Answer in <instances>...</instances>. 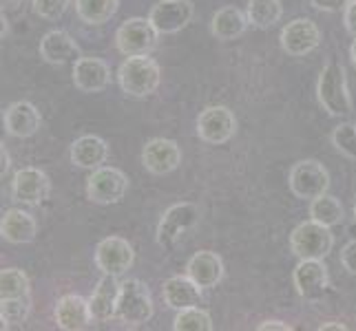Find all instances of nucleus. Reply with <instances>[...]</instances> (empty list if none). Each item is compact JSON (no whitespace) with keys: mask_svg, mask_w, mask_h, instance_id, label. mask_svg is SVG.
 I'll use <instances>...</instances> for the list:
<instances>
[{"mask_svg":"<svg viewBox=\"0 0 356 331\" xmlns=\"http://www.w3.org/2000/svg\"><path fill=\"white\" fill-rule=\"evenodd\" d=\"M354 219H356V199H354Z\"/></svg>","mask_w":356,"mask_h":331,"instance_id":"43","label":"nucleus"},{"mask_svg":"<svg viewBox=\"0 0 356 331\" xmlns=\"http://www.w3.org/2000/svg\"><path fill=\"white\" fill-rule=\"evenodd\" d=\"M281 49L292 58H303L321 44V29L310 18H297L281 29Z\"/></svg>","mask_w":356,"mask_h":331,"instance_id":"10","label":"nucleus"},{"mask_svg":"<svg viewBox=\"0 0 356 331\" xmlns=\"http://www.w3.org/2000/svg\"><path fill=\"white\" fill-rule=\"evenodd\" d=\"M237 133V119L228 106H208L197 117L200 139L213 146H222L230 142Z\"/></svg>","mask_w":356,"mask_h":331,"instance_id":"9","label":"nucleus"},{"mask_svg":"<svg viewBox=\"0 0 356 331\" xmlns=\"http://www.w3.org/2000/svg\"><path fill=\"white\" fill-rule=\"evenodd\" d=\"M129 192V177L120 168L100 166L95 168L87 179V197L97 205L120 203Z\"/></svg>","mask_w":356,"mask_h":331,"instance_id":"6","label":"nucleus"},{"mask_svg":"<svg viewBox=\"0 0 356 331\" xmlns=\"http://www.w3.org/2000/svg\"><path fill=\"white\" fill-rule=\"evenodd\" d=\"M292 280L297 294L305 300H318L330 287L327 267L321 259H301L299 265L294 267Z\"/></svg>","mask_w":356,"mask_h":331,"instance_id":"12","label":"nucleus"},{"mask_svg":"<svg viewBox=\"0 0 356 331\" xmlns=\"http://www.w3.org/2000/svg\"><path fill=\"white\" fill-rule=\"evenodd\" d=\"M71 0H33V14L42 20H58L65 16Z\"/></svg>","mask_w":356,"mask_h":331,"instance_id":"33","label":"nucleus"},{"mask_svg":"<svg viewBox=\"0 0 356 331\" xmlns=\"http://www.w3.org/2000/svg\"><path fill=\"white\" fill-rule=\"evenodd\" d=\"M159 31L146 18H129L115 31V44L122 56H149L157 46Z\"/></svg>","mask_w":356,"mask_h":331,"instance_id":"8","label":"nucleus"},{"mask_svg":"<svg viewBox=\"0 0 356 331\" xmlns=\"http://www.w3.org/2000/svg\"><path fill=\"white\" fill-rule=\"evenodd\" d=\"M245 27H248V16L232 5L219 9L213 16V22H211L213 35L217 40H224V42L239 38V35L245 31Z\"/></svg>","mask_w":356,"mask_h":331,"instance_id":"25","label":"nucleus"},{"mask_svg":"<svg viewBox=\"0 0 356 331\" xmlns=\"http://www.w3.org/2000/svg\"><path fill=\"white\" fill-rule=\"evenodd\" d=\"M106 159H108V146L97 135H82V137H78L71 144V162L80 168L95 170L102 164H106Z\"/></svg>","mask_w":356,"mask_h":331,"instance_id":"24","label":"nucleus"},{"mask_svg":"<svg viewBox=\"0 0 356 331\" xmlns=\"http://www.w3.org/2000/svg\"><path fill=\"white\" fill-rule=\"evenodd\" d=\"M173 329L175 331H211L213 329L211 314L200 307L179 309L173 321Z\"/></svg>","mask_w":356,"mask_h":331,"instance_id":"31","label":"nucleus"},{"mask_svg":"<svg viewBox=\"0 0 356 331\" xmlns=\"http://www.w3.org/2000/svg\"><path fill=\"white\" fill-rule=\"evenodd\" d=\"M155 314L151 291L142 280L129 278L120 287V298H118V309L115 318L122 321L127 327H142L149 323Z\"/></svg>","mask_w":356,"mask_h":331,"instance_id":"3","label":"nucleus"},{"mask_svg":"<svg viewBox=\"0 0 356 331\" xmlns=\"http://www.w3.org/2000/svg\"><path fill=\"white\" fill-rule=\"evenodd\" d=\"M49 190H51V181L42 173L40 168H20L14 175L11 181V194H14V201L27 203V205H38L49 197Z\"/></svg>","mask_w":356,"mask_h":331,"instance_id":"14","label":"nucleus"},{"mask_svg":"<svg viewBox=\"0 0 356 331\" xmlns=\"http://www.w3.org/2000/svg\"><path fill=\"white\" fill-rule=\"evenodd\" d=\"M162 296L168 307L177 312L188 307H200L204 300L202 287L188 276H170L168 280H164Z\"/></svg>","mask_w":356,"mask_h":331,"instance_id":"19","label":"nucleus"},{"mask_svg":"<svg viewBox=\"0 0 356 331\" xmlns=\"http://www.w3.org/2000/svg\"><path fill=\"white\" fill-rule=\"evenodd\" d=\"M288 186L294 197L312 201L327 192L330 173L321 162H316V159H303V162H297L292 166Z\"/></svg>","mask_w":356,"mask_h":331,"instance_id":"5","label":"nucleus"},{"mask_svg":"<svg viewBox=\"0 0 356 331\" xmlns=\"http://www.w3.org/2000/svg\"><path fill=\"white\" fill-rule=\"evenodd\" d=\"M245 16H248L252 27L268 29L284 16V5H281V0H248Z\"/></svg>","mask_w":356,"mask_h":331,"instance_id":"26","label":"nucleus"},{"mask_svg":"<svg viewBox=\"0 0 356 331\" xmlns=\"http://www.w3.org/2000/svg\"><path fill=\"white\" fill-rule=\"evenodd\" d=\"M341 265L348 274L356 276V241H350L346 248L341 250Z\"/></svg>","mask_w":356,"mask_h":331,"instance_id":"34","label":"nucleus"},{"mask_svg":"<svg viewBox=\"0 0 356 331\" xmlns=\"http://www.w3.org/2000/svg\"><path fill=\"white\" fill-rule=\"evenodd\" d=\"M142 164L153 175H168L181 164V148L173 139L155 137L146 142L142 151Z\"/></svg>","mask_w":356,"mask_h":331,"instance_id":"15","label":"nucleus"},{"mask_svg":"<svg viewBox=\"0 0 356 331\" xmlns=\"http://www.w3.org/2000/svg\"><path fill=\"white\" fill-rule=\"evenodd\" d=\"M310 3L318 11H341L350 5V0H310Z\"/></svg>","mask_w":356,"mask_h":331,"instance_id":"35","label":"nucleus"},{"mask_svg":"<svg viewBox=\"0 0 356 331\" xmlns=\"http://www.w3.org/2000/svg\"><path fill=\"white\" fill-rule=\"evenodd\" d=\"M257 329H259V331H290L292 327L286 325V323H281V321H266V323H261Z\"/></svg>","mask_w":356,"mask_h":331,"instance_id":"37","label":"nucleus"},{"mask_svg":"<svg viewBox=\"0 0 356 331\" xmlns=\"http://www.w3.org/2000/svg\"><path fill=\"white\" fill-rule=\"evenodd\" d=\"M31 312V298H0V318H3V329L7 327H20L29 318Z\"/></svg>","mask_w":356,"mask_h":331,"instance_id":"30","label":"nucleus"},{"mask_svg":"<svg viewBox=\"0 0 356 331\" xmlns=\"http://www.w3.org/2000/svg\"><path fill=\"white\" fill-rule=\"evenodd\" d=\"M111 82V69L100 58L80 56L73 62V84L82 93H100Z\"/></svg>","mask_w":356,"mask_h":331,"instance_id":"16","label":"nucleus"},{"mask_svg":"<svg viewBox=\"0 0 356 331\" xmlns=\"http://www.w3.org/2000/svg\"><path fill=\"white\" fill-rule=\"evenodd\" d=\"M348 327L346 325H341V323H325L318 327V331H346Z\"/></svg>","mask_w":356,"mask_h":331,"instance_id":"38","label":"nucleus"},{"mask_svg":"<svg viewBox=\"0 0 356 331\" xmlns=\"http://www.w3.org/2000/svg\"><path fill=\"white\" fill-rule=\"evenodd\" d=\"M40 58L47 65H67L80 58V46L71 35L63 29H54L42 35L40 40Z\"/></svg>","mask_w":356,"mask_h":331,"instance_id":"21","label":"nucleus"},{"mask_svg":"<svg viewBox=\"0 0 356 331\" xmlns=\"http://www.w3.org/2000/svg\"><path fill=\"white\" fill-rule=\"evenodd\" d=\"M332 144L341 155L356 159V124L348 121V124L337 126L332 130Z\"/></svg>","mask_w":356,"mask_h":331,"instance_id":"32","label":"nucleus"},{"mask_svg":"<svg viewBox=\"0 0 356 331\" xmlns=\"http://www.w3.org/2000/svg\"><path fill=\"white\" fill-rule=\"evenodd\" d=\"M5 33H7V18H5V14H3V38H5Z\"/></svg>","mask_w":356,"mask_h":331,"instance_id":"42","label":"nucleus"},{"mask_svg":"<svg viewBox=\"0 0 356 331\" xmlns=\"http://www.w3.org/2000/svg\"><path fill=\"white\" fill-rule=\"evenodd\" d=\"M350 58H352V65L356 69V40L352 42V49H350Z\"/></svg>","mask_w":356,"mask_h":331,"instance_id":"41","label":"nucleus"},{"mask_svg":"<svg viewBox=\"0 0 356 331\" xmlns=\"http://www.w3.org/2000/svg\"><path fill=\"white\" fill-rule=\"evenodd\" d=\"M343 214H346L343 212V203L327 192L321 194V197L312 199V203H310V217L314 221H318V223L327 226V228L339 226L343 221Z\"/></svg>","mask_w":356,"mask_h":331,"instance_id":"28","label":"nucleus"},{"mask_svg":"<svg viewBox=\"0 0 356 331\" xmlns=\"http://www.w3.org/2000/svg\"><path fill=\"white\" fill-rule=\"evenodd\" d=\"M0 3H3V9H16L22 0H0Z\"/></svg>","mask_w":356,"mask_h":331,"instance_id":"39","label":"nucleus"},{"mask_svg":"<svg viewBox=\"0 0 356 331\" xmlns=\"http://www.w3.org/2000/svg\"><path fill=\"white\" fill-rule=\"evenodd\" d=\"M133 261H135V252H133V245L127 239L106 237L97 243L95 265L102 269V274L122 276L127 269H131Z\"/></svg>","mask_w":356,"mask_h":331,"instance_id":"11","label":"nucleus"},{"mask_svg":"<svg viewBox=\"0 0 356 331\" xmlns=\"http://www.w3.org/2000/svg\"><path fill=\"white\" fill-rule=\"evenodd\" d=\"M316 97L323 110L332 117H346L352 113V97L348 91L346 69L339 62H327L316 82Z\"/></svg>","mask_w":356,"mask_h":331,"instance_id":"1","label":"nucleus"},{"mask_svg":"<svg viewBox=\"0 0 356 331\" xmlns=\"http://www.w3.org/2000/svg\"><path fill=\"white\" fill-rule=\"evenodd\" d=\"M200 221V207L195 203H175L159 219L157 226V243L164 250H173L177 241L186 235L188 230H193Z\"/></svg>","mask_w":356,"mask_h":331,"instance_id":"7","label":"nucleus"},{"mask_svg":"<svg viewBox=\"0 0 356 331\" xmlns=\"http://www.w3.org/2000/svg\"><path fill=\"white\" fill-rule=\"evenodd\" d=\"M120 287H122V283H118V276L104 274L100 278V283H97L95 291L91 294V298H89L93 321L106 323V321H111V318H115Z\"/></svg>","mask_w":356,"mask_h":331,"instance_id":"22","label":"nucleus"},{"mask_svg":"<svg viewBox=\"0 0 356 331\" xmlns=\"http://www.w3.org/2000/svg\"><path fill=\"white\" fill-rule=\"evenodd\" d=\"M56 323L63 331H82L93 323L91 305L78 294H67L56 305Z\"/></svg>","mask_w":356,"mask_h":331,"instance_id":"18","label":"nucleus"},{"mask_svg":"<svg viewBox=\"0 0 356 331\" xmlns=\"http://www.w3.org/2000/svg\"><path fill=\"white\" fill-rule=\"evenodd\" d=\"M29 278L18 267H7L0 272V298H20L29 296Z\"/></svg>","mask_w":356,"mask_h":331,"instance_id":"29","label":"nucleus"},{"mask_svg":"<svg viewBox=\"0 0 356 331\" xmlns=\"http://www.w3.org/2000/svg\"><path fill=\"white\" fill-rule=\"evenodd\" d=\"M195 7L191 0H159L151 9L149 20L159 31V35H170L181 31L193 20Z\"/></svg>","mask_w":356,"mask_h":331,"instance_id":"13","label":"nucleus"},{"mask_svg":"<svg viewBox=\"0 0 356 331\" xmlns=\"http://www.w3.org/2000/svg\"><path fill=\"white\" fill-rule=\"evenodd\" d=\"M343 22H346V29L356 35V0H350V5L346 7V16H343Z\"/></svg>","mask_w":356,"mask_h":331,"instance_id":"36","label":"nucleus"},{"mask_svg":"<svg viewBox=\"0 0 356 331\" xmlns=\"http://www.w3.org/2000/svg\"><path fill=\"white\" fill-rule=\"evenodd\" d=\"M120 0H76V14L87 24H104L118 11Z\"/></svg>","mask_w":356,"mask_h":331,"instance_id":"27","label":"nucleus"},{"mask_svg":"<svg viewBox=\"0 0 356 331\" xmlns=\"http://www.w3.org/2000/svg\"><path fill=\"white\" fill-rule=\"evenodd\" d=\"M159 65L149 56H129L118 69L120 87L131 97H149L159 87Z\"/></svg>","mask_w":356,"mask_h":331,"instance_id":"2","label":"nucleus"},{"mask_svg":"<svg viewBox=\"0 0 356 331\" xmlns=\"http://www.w3.org/2000/svg\"><path fill=\"white\" fill-rule=\"evenodd\" d=\"M334 237L327 226L318 223V221L310 219L303 221L290 235V250L297 259H325L332 252Z\"/></svg>","mask_w":356,"mask_h":331,"instance_id":"4","label":"nucleus"},{"mask_svg":"<svg viewBox=\"0 0 356 331\" xmlns=\"http://www.w3.org/2000/svg\"><path fill=\"white\" fill-rule=\"evenodd\" d=\"M9 170V155H7V151H5V146H3V175Z\"/></svg>","mask_w":356,"mask_h":331,"instance_id":"40","label":"nucleus"},{"mask_svg":"<svg viewBox=\"0 0 356 331\" xmlns=\"http://www.w3.org/2000/svg\"><path fill=\"white\" fill-rule=\"evenodd\" d=\"M186 276L193 278L202 289L217 287L219 280L224 278V261H222V256L211 252V250L197 252L195 256H191V261L186 265Z\"/></svg>","mask_w":356,"mask_h":331,"instance_id":"20","label":"nucleus"},{"mask_svg":"<svg viewBox=\"0 0 356 331\" xmlns=\"http://www.w3.org/2000/svg\"><path fill=\"white\" fill-rule=\"evenodd\" d=\"M3 121H5V130L11 135V137L27 139L40 130L42 115L31 102H14L7 106Z\"/></svg>","mask_w":356,"mask_h":331,"instance_id":"17","label":"nucleus"},{"mask_svg":"<svg viewBox=\"0 0 356 331\" xmlns=\"http://www.w3.org/2000/svg\"><path fill=\"white\" fill-rule=\"evenodd\" d=\"M0 235H3L7 243L14 245L31 243L35 235H38V223H35V219L29 212L11 207V210L5 212L3 221H0Z\"/></svg>","mask_w":356,"mask_h":331,"instance_id":"23","label":"nucleus"}]
</instances>
